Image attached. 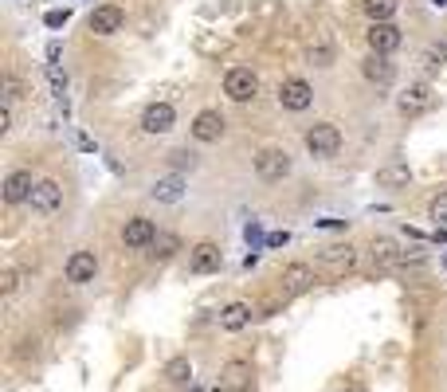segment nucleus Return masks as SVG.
Segmentation results:
<instances>
[{
  "label": "nucleus",
  "instance_id": "obj_23",
  "mask_svg": "<svg viewBox=\"0 0 447 392\" xmlns=\"http://www.w3.org/2000/svg\"><path fill=\"white\" fill-rule=\"evenodd\" d=\"M361 8H365V16L373 20V24H388V20L397 16L400 0H361Z\"/></svg>",
  "mask_w": 447,
  "mask_h": 392
},
{
  "label": "nucleus",
  "instance_id": "obj_38",
  "mask_svg": "<svg viewBox=\"0 0 447 392\" xmlns=\"http://www.w3.org/2000/svg\"><path fill=\"white\" fill-rule=\"evenodd\" d=\"M192 392H200V388H192Z\"/></svg>",
  "mask_w": 447,
  "mask_h": 392
},
{
  "label": "nucleus",
  "instance_id": "obj_11",
  "mask_svg": "<svg viewBox=\"0 0 447 392\" xmlns=\"http://www.w3.org/2000/svg\"><path fill=\"white\" fill-rule=\"evenodd\" d=\"M173 122H177V110L169 102H149L146 114H141V130L146 134H169Z\"/></svg>",
  "mask_w": 447,
  "mask_h": 392
},
{
  "label": "nucleus",
  "instance_id": "obj_28",
  "mask_svg": "<svg viewBox=\"0 0 447 392\" xmlns=\"http://www.w3.org/2000/svg\"><path fill=\"white\" fill-rule=\"evenodd\" d=\"M20 94H24V83L16 75H4V106H16Z\"/></svg>",
  "mask_w": 447,
  "mask_h": 392
},
{
  "label": "nucleus",
  "instance_id": "obj_9",
  "mask_svg": "<svg viewBox=\"0 0 447 392\" xmlns=\"http://www.w3.org/2000/svg\"><path fill=\"white\" fill-rule=\"evenodd\" d=\"M87 24L94 36H114V31H122V24H126V12H122L118 4H99V8L90 12Z\"/></svg>",
  "mask_w": 447,
  "mask_h": 392
},
{
  "label": "nucleus",
  "instance_id": "obj_27",
  "mask_svg": "<svg viewBox=\"0 0 447 392\" xmlns=\"http://www.w3.org/2000/svg\"><path fill=\"white\" fill-rule=\"evenodd\" d=\"M16 290H20V271H16V267H4V271H0V294L12 298Z\"/></svg>",
  "mask_w": 447,
  "mask_h": 392
},
{
  "label": "nucleus",
  "instance_id": "obj_2",
  "mask_svg": "<svg viewBox=\"0 0 447 392\" xmlns=\"http://www.w3.org/2000/svg\"><path fill=\"white\" fill-rule=\"evenodd\" d=\"M224 94H228L232 102H251V98L259 94V75L251 67H232L228 75H224Z\"/></svg>",
  "mask_w": 447,
  "mask_h": 392
},
{
  "label": "nucleus",
  "instance_id": "obj_22",
  "mask_svg": "<svg viewBox=\"0 0 447 392\" xmlns=\"http://www.w3.org/2000/svg\"><path fill=\"white\" fill-rule=\"evenodd\" d=\"M361 71H365V78L369 83H377V87L392 83V63H388V55H369L365 63H361Z\"/></svg>",
  "mask_w": 447,
  "mask_h": 392
},
{
  "label": "nucleus",
  "instance_id": "obj_19",
  "mask_svg": "<svg viewBox=\"0 0 447 392\" xmlns=\"http://www.w3.org/2000/svg\"><path fill=\"white\" fill-rule=\"evenodd\" d=\"M400 251H404V247H400L397 239H388V235H377V239L369 244V259H373V267H377V271L397 267L400 263Z\"/></svg>",
  "mask_w": 447,
  "mask_h": 392
},
{
  "label": "nucleus",
  "instance_id": "obj_25",
  "mask_svg": "<svg viewBox=\"0 0 447 392\" xmlns=\"http://www.w3.org/2000/svg\"><path fill=\"white\" fill-rule=\"evenodd\" d=\"M173 251H180V239H177L173 232H157V239H153V251H149V255H153V259H169Z\"/></svg>",
  "mask_w": 447,
  "mask_h": 392
},
{
  "label": "nucleus",
  "instance_id": "obj_33",
  "mask_svg": "<svg viewBox=\"0 0 447 392\" xmlns=\"http://www.w3.org/2000/svg\"><path fill=\"white\" fill-rule=\"evenodd\" d=\"M12 130V106H0V134Z\"/></svg>",
  "mask_w": 447,
  "mask_h": 392
},
{
  "label": "nucleus",
  "instance_id": "obj_7",
  "mask_svg": "<svg viewBox=\"0 0 447 392\" xmlns=\"http://www.w3.org/2000/svg\"><path fill=\"white\" fill-rule=\"evenodd\" d=\"M318 267L326 274H346L357 267V247H349V244H338V247H326V251L318 255Z\"/></svg>",
  "mask_w": 447,
  "mask_h": 392
},
{
  "label": "nucleus",
  "instance_id": "obj_15",
  "mask_svg": "<svg viewBox=\"0 0 447 392\" xmlns=\"http://www.w3.org/2000/svg\"><path fill=\"white\" fill-rule=\"evenodd\" d=\"M31 192H36V181H31L28 169H12L4 176V200L8 204H24V200H31Z\"/></svg>",
  "mask_w": 447,
  "mask_h": 392
},
{
  "label": "nucleus",
  "instance_id": "obj_21",
  "mask_svg": "<svg viewBox=\"0 0 447 392\" xmlns=\"http://www.w3.org/2000/svg\"><path fill=\"white\" fill-rule=\"evenodd\" d=\"M412 181V169H408V161H392V165H381L377 169V185L381 188H400Z\"/></svg>",
  "mask_w": 447,
  "mask_h": 392
},
{
  "label": "nucleus",
  "instance_id": "obj_37",
  "mask_svg": "<svg viewBox=\"0 0 447 392\" xmlns=\"http://www.w3.org/2000/svg\"><path fill=\"white\" fill-rule=\"evenodd\" d=\"M432 4H436V8H444V4H447V0H432Z\"/></svg>",
  "mask_w": 447,
  "mask_h": 392
},
{
  "label": "nucleus",
  "instance_id": "obj_13",
  "mask_svg": "<svg viewBox=\"0 0 447 392\" xmlns=\"http://www.w3.org/2000/svg\"><path fill=\"white\" fill-rule=\"evenodd\" d=\"M224 126H228V122H224V114H220V110H200L197 118H192V137H197V141H220V137H224Z\"/></svg>",
  "mask_w": 447,
  "mask_h": 392
},
{
  "label": "nucleus",
  "instance_id": "obj_29",
  "mask_svg": "<svg viewBox=\"0 0 447 392\" xmlns=\"http://www.w3.org/2000/svg\"><path fill=\"white\" fill-rule=\"evenodd\" d=\"M432 220H436V227L439 224L447 227V192H439L436 200H432Z\"/></svg>",
  "mask_w": 447,
  "mask_h": 392
},
{
  "label": "nucleus",
  "instance_id": "obj_30",
  "mask_svg": "<svg viewBox=\"0 0 447 392\" xmlns=\"http://www.w3.org/2000/svg\"><path fill=\"white\" fill-rule=\"evenodd\" d=\"M67 20H71L67 8H51L48 16H43V24H48V28H67Z\"/></svg>",
  "mask_w": 447,
  "mask_h": 392
},
{
  "label": "nucleus",
  "instance_id": "obj_5",
  "mask_svg": "<svg viewBox=\"0 0 447 392\" xmlns=\"http://www.w3.org/2000/svg\"><path fill=\"white\" fill-rule=\"evenodd\" d=\"M432 102H436V94H432V87H427V83H408V87L397 94V110H400V114H408V118H412V114H424Z\"/></svg>",
  "mask_w": 447,
  "mask_h": 392
},
{
  "label": "nucleus",
  "instance_id": "obj_6",
  "mask_svg": "<svg viewBox=\"0 0 447 392\" xmlns=\"http://www.w3.org/2000/svg\"><path fill=\"white\" fill-rule=\"evenodd\" d=\"M278 102H283V110H306L310 102H314V90H310L306 78H283L278 83Z\"/></svg>",
  "mask_w": 447,
  "mask_h": 392
},
{
  "label": "nucleus",
  "instance_id": "obj_10",
  "mask_svg": "<svg viewBox=\"0 0 447 392\" xmlns=\"http://www.w3.org/2000/svg\"><path fill=\"white\" fill-rule=\"evenodd\" d=\"M63 200V188L59 181H51V176H43V181H36V192H31V212H40V216H51L55 208H59Z\"/></svg>",
  "mask_w": 447,
  "mask_h": 392
},
{
  "label": "nucleus",
  "instance_id": "obj_31",
  "mask_svg": "<svg viewBox=\"0 0 447 392\" xmlns=\"http://www.w3.org/2000/svg\"><path fill=\"white\" fill-rule=\"evenodd\" d=\"M400 263H424V251H420V247H404V251H400Z\"/></svg>",
  "mask_w": 447,
  "mask_h": 392
},
{
  "label": "nucleus",
  "instance_id": "obj_35",
  "mask_svg": "<svg viewBox=\"0 0 447 392\" xmlns=\"http://www.w3.org/2000/svg\"><path fill=\"white\" fill-rule=\"evenodd\" d=\"M59 59H63V48H59V43H48V63L59 67Z\"/></svg>",
  "mask_w": 447,
  "mask_h": 392
},
{
  "label": "nucleus",
  "instance_id": "obj_18",
  "mask_svg": "<svg viewBox=\"0 0 447 392\" xmlns=\"http://www.w3.org/2000/svg\"><path fill=\"white\" fill-rule=\"evenodd\" d=\"M94 274H99L94 251H75L67 259V283H94Z\"/></svg>",
  "mask_w": 447,
  "mask_h": 392
},
{
  "label": "nucleus",
  "instance_id": "obj_20",
  "mask_svg": "<svg viewBox=\"0 0 447 392\" xmlns=\"http://www.w3.org/2000/svg\"><path fill=\"white\" fill-rule=\"evenodd\" d=\"M255 318V310H251L248 302H228L224 310H220V330H228V333H236V330H243V326Z\"/></svg>",
  "mask_w": 447,
  "mask_h": 392
},
{
  "label": "nucleus",
  "instance_id": "obj_34",
  "mask_svg": "<svg viewBox=\"0 0 447 392\" xmlns=\"http://www.w3.org/2000/svg\"><path fill=\"white\" fill-rule=\"evenodd\" d=\"M287 239H290L287 232H271L267 235V247H287Z\"/></svg>",
  "mask_w": 447,
  "mask_h": 392
},
{
  "label": "nucleus",
  "instance_id": "obj_26",
  "mask_svg": "<svg viewBox=\"0 0 447 392\" xmlns=\"http://www.w3.org/2000/svg\"><path fill=\"white\" fill-rule=\"evenodd\" d=\"M43 75H48V83H51V94L63 102V94H67V75H63L55 63H43Z\"/></svg>",
  "mask_w": 447,
  "mask_h": 392
},
{
  "label": "nucleus",
  "instance_id": "obj_24",
  "mask_svg": "<svg viewBox=\"0 0 447 392\" xmlns=\"http://www.w3.org/2000/svg\"><path fill=\"white\" fill-rule=\"evenodd\" d=\"M165 381L189 384V381H192V361H189V357H173V361L165 365Z\"/></svg>",
  "mask_w": 447,
  "mask_h": 392
},
{
  "label": "nucleus",
  "instance_id": "obj_16",
  "mask_svg": "<svg viewBox=\"0 0 447 392\" xmlns=\"http://www.w3.org/2000/svg\"><path fill=\"white\" fill-rule=\"evenodd\" d=\"M278 283H283V294H302V290L314 286V267L310 263H290V267H283Z\"/></svg>",
  "mask_w": 447,
  "mask_h": 392
},
{
  "label": "nucleus",
  "instance_id": "obj_17",
  "mask_svg": "<svg viewBox=\"0 0 447 392\" xmlns=\"http://www.w3.org/2000/svg\"><path fill=\"white\" fill-rule=\"evenodd\" d=\"M185 185H189V181H185V173H165V176H157V181H153V188H149V192H153V200H161V204H177L180 196H185Z\"/></svg>",
  "mask_w": 447,
  "mask_h": 392
},
{
  "label": "nucleus",
  "instance_id": "obj_1",
  "mask_svg": "<svg viewBox=\"0 0 447 392\" xmlns=\"http://www.w3.org/2000/svg\"><path fill=\"white\" fill-rule=\"evenodd\" d=\"M306 149H310V157H334L341 149V130L334 126V122H318V126H310L306 130Z\"/></svg>",
  "mask_w": 447,
  "mask_h": 392
},
{
  "label": "nucleus",
  "instance_id": "obj_14",
  "mask_svg": "<svg viewBox=\"0 0 447 392\" xmlns=\"http://www.w3.org/2000/svg\"><path fill=\"white\" fill-rule=\"evenodd\" d=\"M251 377H255L251 361H228L224 369H220V388H228V392H248V388H251Z\"/></svg>",
  "mask_w": 447,
  "mask_h": 392
},
{
  "label": "nucleus",
  "instance_id": "obj_3",
  "mask_svg": "<svg viewBox=\"0 0 447 392\" xmlns=\"http://www.w3.org/2000/svg\"><path fill=\"white\" fill-rule=\"evenodd\" d=\"M255 173L263 176V181H283V176L290 173V153L278 146H267L255 153Z\"/></svg>",
  "mask_w": 447,
  "mask_h": 392
},
{
  "label": "nucleus",
  "instance_id": "obj_8",
  "mask_svg": "<svg viewBox=\"0 0 447 392\" xmlns=\"http://www.w3.org/2000/svg\"><path fill=\"white\" fill-rule=\"evenodd\" d=\"M153 239H157V224L153 220H146V216H134V220H126V227H122V244L126 247H153Z\"/></svg>",
  "mask_w": 447,
  "mask_h": 392
},
{
  "label": "nucleus",
  "instance_id": "obj_12",
  "mask_svg": "<svg viewBox=\"0 0 447 392\" xmlns=\"http://www.w3.org/2000/svg\"><path fill=\"white\" fill-rule=\"evenodd\" d=\"M220 247L212 244V239H200L197 247L189 251V271L192 274H212V271H220Z\"/></svg>",
  "mask_w": 447,
  "mask_h": 392
},
{
  "label": "nucleus",
  "instance_id": "obj_36",
  "mask_svg": "<svg viewBox=\"0 0 447 392\" xmlns=\"http://www.w3.org/2000/svg\"><path fill=\"white\" fill-rule=\"evenodd\" d=\"M439 48H444V51H447V31H444V36H439Z\"/></svg>",
  "mask_w": 447,
  "mask_h": 392
},
{
  "label": "nucleus",
  "instance_id": "obj_32",
  "mask_svg": "<svg viewBox=\"0 0 447 392\" xmlns=\"http://www.w3.org/2000/svg\"><path fill=\"white\" fill-rule=\"evenodd\" d=\"M310 59H318L322 67H326L329 59H334V51H329V48H326V43H322V48H310Z\"/></svg>",
  "mask_w": 447,
  "mask_h": 392
},
{
  "label": "nucleus",
  "instance_id": "obj_4",
  "mask_svg": "<svg viewBox=\"0 0 447 392\" xmlns=\"http://www.w3.org/2000/svg\"><path fill=\"white\" fill-rule=\"evenodd\" d=\"M400 28L388 20V24H369V31H365V43H369V51L373 55H392V51L400 48Z\"/></svg>",
  "mask_w": 447,
  "mask_h": 392
}]
</instances>
